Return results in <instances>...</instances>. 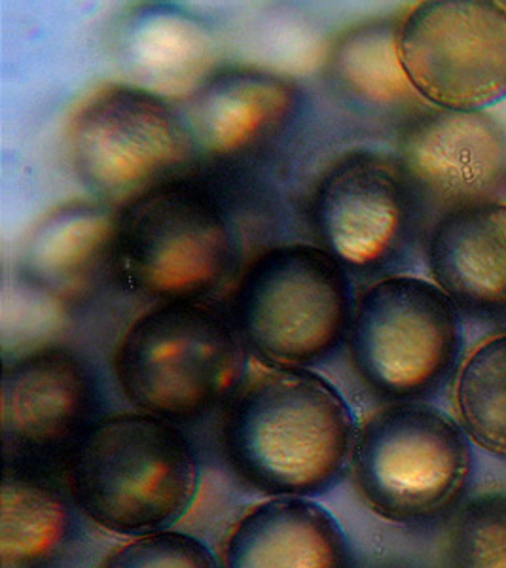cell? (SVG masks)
<instances>
[{"instance_id":"cell-1","label":"cell","mask_w":506,"mask_h":568,"mask_svg":"<svg viewBox=\"0 0 506 568\" xmlns=\"http://www.w3.org/2000/svg\"><path fill=\"white\" fill-rule=\"evenodd\" d=\"M357 430L350 402L323 375L253 356L224 406L221 446L254 491L313 498L350 470Z\"/></svg>"},{"instance_id":"cell-2","label":"cell","mask_w":506,"mask_h":568,"mask_svg":"<svg viewBox=\"0 0 506 568\" xmlns=\"http://www.w3.org/2000/svg\"><path fill=\"white\" fill-rule=\"evenodd\" d=\"M72 498L114 535H154L179 524L200 491V459L179 425L133 412L101 417L69 455Z\"/></svg>"},{"instance_id":"cell-3","label":"cell","mask_w":506,"mask_h":568,"mask_svg":"<svg viewBox=\"0 0 506 568\" xmlns=\"http://www.w3.org/2000/svg\"><path fill=\"white\" fill-rule=\"evenodd\" d=\"M249 355L230 313L208 300L168 302L128 326L114 351V375L139 412L181 425L226 406L247 374Z\"/></svg>"},{"instance_id":"cell-4","label":"cell","mask_w":506,"mask_h":568,"mask_svg":"<svg viewBox=\"0 0 506 568\" xmlns=\"http://www.w3.org/2000/svg\"><path fill=\"white\" fill-rule=\"evenodd\" d=\"M237 260L234 219L208 182H163L118 211V281L158 304L205 300Z\"/></svg>"},{"instance_id":"cell-5","label":"cell","mask_w":506,"mask_h":568,"mask_svg":"<svg viewBox=\"0 0 506 568\" xmlns=\"http://www.w3.org/2000/svg\"><path fill=\"white\" fill-rule=\"evenodd\" d=\"M350 273L323 246H270L235 284L230 317L260 361L310 368L336 353L353 318Z\"/></svg>"},{"instance_id":"cell-6","label":"cell","mask_w":506,"mask_h":568,"mask_svg":"<svg viewBox=\"0 0 506 568\" xmlns=\"http://www.w3.org/2000/svg\"><path fill=\"white\" fill-rule=\"evenodd\" d=\"M351 478L391 524H427L459 503L473 474V442L427 402H391L358 426Z\"/></svg>"},{"instance_id":"cell-7","label":"cell","mask_w":506,"mask_h":568,"mask_svg":"<svg viewBox=\"0 0 506 568\" xmlns=\"http://www.w3.org/2000/svg\"><path fill=\"white\" fill-rule=\"evenodd\" d=\"M462 310L438 284L389 275L355 302L347 345L372 393L391 402H423L446 383L463 351Z\"/></svg>"},{"instance_id":"cell-8","label":"cell","mask_w":506,"mask_h":568,"mask_svg":"<svg viewBox=\"0 0 506 568\" xmlns=\"http://www.w3.org/2000/svg\"><path fill=\"white\" fill-rule=\"evenodd\" d=\"M67 149L80 181L107 200H131L198 162L182 110L143 85L93 91L71 116Z\"/></svg>"},{"instance_id":"cell-9","label":"cell","mask_w":506,"mask_h":568,"mask_svg":"<svg viewBox=\"0 0 506 568\" xmlns=\"http://www.w3.org/2000/svg\"><path fill=\"white\" fill-rule=\"evenodd\" d=\"M398 50L433 109L486 112L506 99V2H422L401 20Z\"/></svg>"},{"instance_id":"cell-10","label":"cell","mask_w":506,"mask_h":568,"mask_svg":"<svg viewBox=\"0 0 506 568\" xmlns=\"http://www.w3.org/2000/svg\"><path fill=\"white\" fill-rule=\"evenodd\" d=\"M425 216L396 155L357 150L321 176L312 222L321 246L350 275L387 272L408 251Z\"/></svg>"},{"instance_id":"cell-11","label":"cell","mask_w":506,"mask_h":568,"mask_svg":"<svg viewBox=\"0 0 506 568\" xmlns=\"http://www.w3.org/2000/svg\"><path fill=\"white\" fill-rule=\"evenodd\" d=\"M302 90L291 78L256 67L209 72L184 101L198 160L232 169L266 160L302 114Z\"/></svg>"},{"instance_id":"cell-12","label":"cell","mask_w":506,"mask_h":568,"mask_svg":"<svg viewBox=\"0 0 506 568\" xmlns=\"http://www.w3.org/2000/svg\"><path fill=\"white\" fill-rule=\"evenodd\" d=\"M0 406L7 452L26 460L69 457L98 420V383L74 351L44 345L7 362Z\"/></svg>"},{"instance_id":"cell-13","label":"cell","mask_w":506,"mask_h":568,"mask_svg":"<svg viewBox=\"0 0 506 568\" xmlns=\"http://www.w3.org/2000/svg\"><path fill=\"white\" fill-rule=\"evenodd\" d=\"M396 158L425 213L495 201L505 192L506 131L484 112H417L403 123Z\"/></svg>"},{"instance_id":"cell-14","label":"cell","mask_w":506,"mask_h":568,"mask_svg":"<svg viewBox=\"0 0 506 568\" xmlns=\"http://www.w3.org/2000/svg\"><path fill=\"white\" fill-rule=\"evenodd\" d=\"M117 245L118 211L104 201H69L27 233L18 275L50 304L80 310L118 278Z\"/></svg>"},{"instance_id":"cell-15","label":"cell","mask_w":506,"mask_h":568,"mask_svg":"<svg viewBox=\"0 0 506 568\" xmlns=\"http://www.w3.org/2000/svg\"><path fill=\"white\" fill-rule=\"evenodd\" d=\"M431 281L478 317L506 313V203L482 201L441 214L427 237Z\"/></svg>"},{"instance_id":"cell-16","label":"cell","mask_w":506,"mask_h":568,"mask_svg":"<svg viewBox=\"0 0 506 568\" xmlns=\"http://www.w3.org/2000/svg\"><path fill=\"white\" fill-rule=\"evenodd\" d=\"M222 568H355L350 538L313 498L256 504L227 532Z\"/></svg>"},{"instance_id":"cell-17","label":"cell","mask_w":506,"mask_h":568,"mask_svg":"<svg viewBox=\"0 0 506 568\" xmlns=\"http://www.w3.org/2000/svg\"><path fill=\"white\" fill-rule=\"evenodd\" d=\"M401 21L374 20L345 29L332 42L325 77L347 106L376 118L416 116L419 95L398 50Z\"/></svg>"},{"instance_id":"cell-18","label":"cell","mask_w":506,"mask_h":568,"mask_svg":"<svg viewBox=\"0 0 506 568\" xmlns=\"http://www.w3.org/2000/svg\"><path fill=\"white\" fill-rule=\"evenodd\" d=\"M213 48V33L205 23L169 4L139 8L120 34L122 63L146 84L195 82L209 65Z\"/></svg>"},{"instance_id":"cell-19","label":"cell","mask_w":506,"mask_h":568,"mask_svg":"<svg viewBox=\"0 0 506 568\" xmlns=\"http://www.w3.org/2000/svg\"><path fill=\"white\" fill-rule=\"evenodd\" d=\"M454 406L473 446L506 460V332L465 358L455 375Z\"/></svg>"},{"instance_id":"cell-20","label":"cell","mask_w":506,"mask_h":568,"mask_svg":"<svg viewBox=\"0 0 506 568\" xmlns=\"http://www.w3.org/2000/svg\"><path fill=\"white\" fill-rule=\"evenodd\" d=\"M67 532L65 506L39 485L23 479L4 484L2 549L13 567H33L53 556Z\"/></svg>"},{"instance_id":"cell-21","label":"cell","mask_w":506,"mask_h":568,"mask_svg":"<svg viewBox=\"0 0 506 568\" xmlns=\"http://www.w3.org/2000/svg\"><path fill=\"white\" fill-rule=\"evenodd\" d=\"M448 568H506V497L470 504L457 519Z\"/></svg>"},{"instance_id":"cell-22","label":"cell","mask_w":506,"mask_h":568,"mask_svg":"<svg viewBox=\"0 0 506 568\" xmlns=\"http://www.w3.org/2000/svg\"><path fill=\"white\" fill-rule=\"evenodd\" d=\"M101 568H222V562L198 536L169 529L133 538Z\"/></svg>"}]
</instances>
